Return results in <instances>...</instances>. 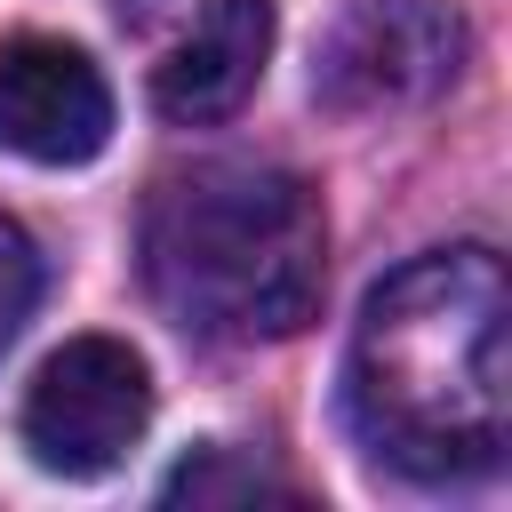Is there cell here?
Returning a JSON list of instances; mask_svg holds the SVG:
<instances>
[{
	"mask_svg": "<svg viewBox=\"0 0 512 512\" xmlns=\"http://www.w3.org/2000/svg\"><path fill=\"white\" fill-rule=\"evenodd\" d=\"M344 408L360 440L416 480H472L504 464L512 432V288L488 248H432L400 264L352 328Z\"/></svg>",
	"mask_w": 512,
	"mask_h": 512,
	"instance_id": "6da1fadb",
	"label": "cell"
},
{
	"mask_svg": "<svg viewBox=\"0 0 512 512\" xmlns=\"http://www.w3.org/2000/svg\"><path fill=\"white\" fill-rule=\"evenodd\" d=\"M144 280L160 312L216 344H280L328 296V224L304 176L208 160L152 192Z\"/></svg>",
	"mask_w": 512,
	"mask_h": 512,
	"instance_id": "7a4b0ae2",
	"label": "cell"
},
{
	"mask_svg": "<svg viewBox=\"0 0 512 512\" xmlns=\"http://www.w3.org/2000/svg\"><path fill=\"white\" fill-rule=\"evenodd\" d=\"M152 424V376L120 336H72L24 392V448L64 480L112 472Z\"/></svg>",
	"mask_w": 512,
	"mask_h": 512,
	"instance_id": "3957f363",
	"label": "cell"
},
{
	"mask_svg": "<svg viewBox=\"0 0 512 512\" xmlns=\"http://www.w3.org/2000/svg\"><path fill=\"white\" fill-rule=\"evenodd\" d=\"M112 136V88L104 72L48 32H24L0 48V152L40 168H80Z\"/></svg>",
	"mask_w": 512,
	"mask_h": 512,
	"instance_id": "277c9868",
	"label": "cell"
},
{
	"mask_svg": "<svg viewBox=\"0 0 512 512\" xmlns=\"http://www.w3.org/2000/svg\"><path fill=\"white\" fill-rule=\"evenodd\" d=\"M456 64H464V24L440 0H368L336 32L320 88L344 112H376V104H416L448 88Z\"/></svg>",
	"mask_w": 512,
	"mask_h": 512,
	"instance_id": "5b68a950",
	"label": "cell"
},
{
	"mask_svg": "<svg viewBox=\"0 0 512 512\" xmlns=\"http://www.w3.org/2000/svg\"><path fill=\"white\" fill-rule=\"evenodd\" d=\"M272 56V0H192L168 48L152 56V104L176 128L224 120Z\"/></svg>",
	"mask_w": 512,
	"mask_h": 512,
	"instance_id": "8992f818",
	"label": "cell"
},
{
	"mask_svg": "<svg viewBox=\"0 0 512 512\" xmlns=\"http://www.w3.org/2000/svg\"><path fill=\"white\" fill-rule=\"evenodd\" d=\"M168 504H256V496H296L288 480H272L264 464H240L232 448H200L192 464H176L168 472V488H160Z\"/></svg>",
	"mask_w": 512,
	"mask_h": 512,
	"instance_id": "52a82bcc",
	"label": "cell"
},
{
	"mask_svg": "<svg viewBox=\"0 0 512 512\" xmlns=\"http://www.w3.org/2000/svg\"><path fill=\"white\" fill-rule=\"evenodd\" d=\"M32 296H40V256L24 240L16 216H0V352L16 344V328L32 320Z\"/></svg>",
	"mask_w": 512,
	"mask_h": 512,
	"instance_id": "ba28073f",
	"label": "cell"
}]
</instances>
